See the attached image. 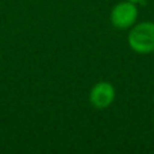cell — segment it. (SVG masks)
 <instances>
[{
    "mask_svg": "<svg viewBox=\"0 0 154 154\" xmlns=\"http://www.w3.org/2000/svg\"><path fill=\"white\" fill-rule=\"evenodd\" d=\"M114 99H115V89L112 87V84H109L107 81L97 82L91 89L89 101L97 109H104L108 106H111Z\"/></svg>",
    "mask_w": 154,
    "mask_h": 154,
    "instance_id": "cell-3",
    "label": "cell"
},
{
    "mask_svg": "<svg viewBox=\"0 0 154 154\" xmlns=\"http://www.w3.org/2000/svg\"><path fill=\"white\" fill-rule=\"evenodd\" d=\"M128 45L134 51L141 54L154 51V23L143 22L134 26L128 34Z\"/></svg>",
    "mask_w": 154,
    "mask_h": 154,
    "instance_id": "cell-1",
    "label": "cell"
},
{
    "mask_svg": "<svg viewBox=\"0 0 154 154\" xmlns=\"http://www.w3.org/2000/svg\"><path fill=\"white\" fill-rule=\"evenodd\" d=\"M138 11L133 2H123L114 7L111 12V22L116 29H128L137 20Z\"/></svg>",
    "mask_w": 154,
    "mask_h": 154,
    "instance_id": "cell-2",
    "label": "cell"
},
{
    "mask_svg": "<svg viewBox=\"0 0 154 154\" xmlns=\"http://www.w3.org/2000/svg\"><path fill=\"white\" fill-rule=\"evenodd\" d=\"M128 2H133V3H143L145 0H128Z\"/></svg>",
    "mask_w": 154,
    "mask_h": 154,
    "instance_id": "cell-4",
    "label": "cell"
}]
</instances>
